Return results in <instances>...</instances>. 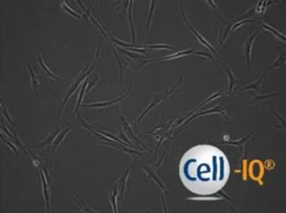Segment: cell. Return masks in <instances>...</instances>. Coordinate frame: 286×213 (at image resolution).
<instances>
[{"mask_svg":"<svg viewBox=\"0 0 286 213\" xmlns=\"http://www.w3.org/2000/svg\"><path fill=\"white\" fill-rule=\"evenodd\" d=\"M265 74H266V73H264V74L262 75V77H260L259 79H257L256 82H255V83L248 84V85H247L246 87L244 88V89H241V92L249 91V89H254V91H256V92H259V91H260V88H262V84H263V80H264Z\"/></svg>","mask_w":286,"mask_h":213,"instance_id":"cell-7","label":"cell"},{"mask_svg":"<svg viewBox=\"0 0 286 213\" xmlns=\"http://www.w3.org/2000/svg\"><path fill=\"white\" fill-rule=\"evenodd\" d=\"M260 24H262V26H263V28H264V29H266V30H269V31L272 32V34H274V35H275V37H279L282 40H283V41H284V40H285V36H284L283 34H282V32H279V31H278V30L274 29L273 27H272V26H269V25H267V24H265L264 21H260Z\"/></svg>","mask_w":286,"mask_h":213,"instance_id":"cell-15","label":"cell"},{"mask_svg":"<svg viewBox=\"0 0 286 213\" xmlns=\"http://www.w3.org/2000/svg\"><path fill=\"white\" fill-rule=\"evenodd\" d=\"M227 73H228V76H229V93H231L234 89V86H235V83H236V80H235L236 77L229 68H227Z\"/></svg>","mask_w":286,"mask_h":213,"instance_id":"cell-19","label":"cell"},{"mask_svg":"<svg viewBox=\"0 0 286 213\" xmlns=\"http://www.w3.org/2000/svg\"><path fill=\"white\" fill-rule=\"evenodd\" d=\"M40 178H41V184H43V189H44V197H45L46 201V206H47V212L49 211V192H48V184L46 181V176L44 174L43 171H40Z\"/></svg>","mask_w":286,"mask_h":213,"instance_id":"cell-6","label":"cell"},{"mask_svg":"<svg viewBox=\"0 0 286 213\" xmlns=\"http://www.w3.org/2000/svg\"><path fill=\"white\" fill-rule=\"evenodd\" d=\"M116 194H118V183H116V187L114 191L111 193V200H112V206L114 212H118V208H116Z\"/></svg>","mask_w":286,"mask_h":213,"instance_id":"cell-20","label":"cell"},{"mask_svg":"<svg viewBox=\"0 0 286 213\" xmlns=\"http://www.w3.org/2000/svg\"><path fill=\"white\" fill-rule=\"evenodd\" d=\"M181 79H182V75H181V77H180V80H179V82H178V83H177L176 85H174L173 87L171 88V91H170V92H168V93H167V94H164V95H163V96H161L160 98H155V99H154V102H153V103H151V105H150V106L148 107L147 109H145V112H143V113H142V114H141V116H140V117H139V120H138V122H140V121H141L142 118L144 117V116H145V114H147L148 112H150V111H151V109H152L153 107L155 106V105H158L159 103H160V102H162V101H164V99H167V98H168L169 96L171 95V94L174 92V89H176V88L178 87V85H179V84H180V82H181Z\"/></svg>","mask_w":286,"mask_h":213,"instance_id":"cell-3","label":"cell"},{"mask_svg":"<svg viewBox=\"0 0 286 213\" xmlns=\"http://www.w3.org/2000/svg\"><path fill=\"white\" fill-rule=\"evenodd\" d=\"M5 143H7V144H8V145H9V147H10V149H12L13 152H15V154H16V155H18V149H16V146H15V145H12V144H11L10 142H8V141H5Z\"/></svg>","mask_w":286,"mask_h":213,"instance_id":"cell-27","label":"cell"},{"mask_svg":"<svg viewBox=\"0 0 286 213\" xmlns=\"http://www.w3.org/2000/svg\"><path fill=\"white\" fill-rule=\"evenodd\" d=\"M188 200H195V201H197V200H201V201H205V200H207V201H211V200H220V197H218V196H210V197H205V196H202V197H188Z\"/></svg>","mask_w":286,"mask_h":213,"instance_id":"cell-26","label":"cell"},{"mask_svg":"<svg viewBox=\"0 0 286 213\" xmlns=\"http://www.w3.org/2000/svg\"><path fill=\"white\" fill-rule=\"evenodd\" d=\"M61 5H62V7H63V8H64L65 10H66L68 13H70L72 16H74L75 18H77V19H80V15H78V13H76V12H75L74 10H72V9H70V7H68V6L66 5V3H63V2H62V3H61Z\"/></svg>","mask_w":286,"mask_h":213,"instance_id":"cell-25","label":"cell"},{"mask_svg":"<svg viewBox=\"0 0 286 213\" xmlns=\"http://www.w3.org/2000/svg\"><path fill=\"white\" fill-rule=\"evenodd\" d=\"M254 134V132L253 133H250V134H248V135L246 136V137H244L241 141H236V142H230V143H225V144H227V145H238V147H239V149L241 151V145H240V143H243V142H245V141H247V140L250 137L251 135Z\"/></svg>","mask_w":286,"mask_h":213,"instance_id":"cell-23","label":"cell"},{"mask_svg":"<svg viewBox=\"0 0 286 213\" xmlns=\"http://www.w3.org/2000/svg\"><path fill=\"white\" fill-rule=\"evenodd\" d=\"M0 111H1V113H2V115L6 117V120L8 121L9 123H10L11 125H13V123H12V121H11V118H10V115H9V113H8V111H7V108L5 107V105H1V107H0Z\"/></svg>","mask_w":286,"mask_h":213,"instance_id":"cell-24","label":"cell"},{"mask_svg":"<svg viewBox=\"0 0 286 213\" xmlns=\"http://www.w3.org/2000/svg\"><path fill=\"white\" fill-rule=\"evenodd\" d=\"M38 60H39V64H40V66L43 67V69L46 72V74H47V75H49V76H51V78H54V79H57V80H63L62 78L57 77L56 75L54 74V73L51 72V69H49L48 67L46 66V65H45V63H44V61H43V59H41V56H40V54H38Z\"/></svg>","mask_w":286,"mask_h":213,"instance_id":"cell-14","label":"cell"},{"mask_svg":"<svg viewBox=\"0 0 286 213\" xmlns=\"http://www.w3.org/2000/svg\"><path fill=\"white\" fill-rule=\"evenodd\" d=\"M276 95H277V93H272V94H269V95H259V96H257V97H255L254 99L247 102L246 105H254V104H257V103H259V102H262V101L267 102L268 99H270L272 97H274V96H276Z\"/></svg>","mask_w":286,"mask_h":213,"instance_id":"cell-8","label":"cell"},{"mask_svg":"<svg viewBox=\"0 0 286 213\" xmlns=\"http://www.w3.org/2000/svg\"><path fill=\"white\" fill-rule=\"evenodd\" d=\"M131 89H132V83L130 82V86H128V92H126L125 94H123V95L121 96V97H119V98H115V99H113V101H110V102H103V103H92V104L85 105V107H103V106H110V105L114 104V103H118V102H120L121 99H123L124 97H126V96H128V94H130Z\"/></svg>","mask_w":286,"mask_h":213,"instance_id":"cell-4","label":"cell"},{"mask_svg":"<svg viewBox=\"0 0 286 213\" xmlns=\"http://www.w3.org/2000/svg\"><path fill=\"white\" fill-rule=\"evenodd\" d=\"M61 132V130H57L55 133H51L48 135V137L45 140V141H43L40 144H37V145H32V147H40V146H46V145H48V144H51V143H53V141L55 140V137L57 136V134Z\"/></svg>","mask_w":286,"mask_h":213,"instance_id":"cell-13","label":"cell"},{"mask_svg":"<svg viewBox=\"0 0 286 213\" xmlns=\"http://www.w3.org/2000/svg\"><path fill=\"white\" fill-rule=\"evenodd\" d=\"M130 170H131V166L126 170V172L124 173V175L122 176L120 181H118V184L120 185V190H121V194H120V201L123 200V194H124V189H125V183H126V178H128V173H130Z\"/></svg>","mask_w":286,"mask_h":213,"instance_id":"cell-10","label":"cell"},{"mask_svg":"<svg viewBox=\"0 0 286 213\" xmlns=\"http://www.w3.org/2000/svg\"><path fill=\"white\" fill-rule=\"evenodd\" d=\"M120 116H121V115H120ZM121 120L123 121V123H124V128H125V130H126V132H128V134H131V136H132V137H133V139L135 140V141H137L138 143H139L140 145H141V146H143V147H144V149H147V147H145L144 145H143V143H142V142L140 141V140L137 137V135H135V133H134L133 130H132V128L130 127V124H128V123L126 122L125 120H124V117H123V116H121Z\"/></svg>","mask_w":286,"mask_h":213,"instance_id":"cell-11","label":"cell"},{"mask_svg":"<svg viewBox=\"0 0 286 213\" xmlns=\"http://www.w3.org/2000/svg\"><path fill=\"white\" fill-rule=\"evenodd\" d=\"M144 170H145V171H147V173H148V174H149V175H150V176H151V178H153V180H154V181H155V182H157V183H158V184H159V185H160V187H162V190H164V191H166V192H167V193H169V194H170V192H169V191H168V190H167V189H166V187H164V185H163V184H162V183H161V182H160V181H159V178H157V176H155V175H154V174H153V173H151V172H150V170H149V168H147V166H144Z\"/></svg>","mask_w":286,"mask_h":213,"instance_id":"cell-22","label":"cell"},{"mask_svg":"<svg viewBox=\"0 0 286 213\" xmlns=\"http://www.w3.org/2000/svg\"><path fill=\"white\" fill-rule=\"evenodd\" d=\"M274 2H276V0H273V1H267V6L272 5V3H274Z\"/></svg>","mask_w":286,"mask_h":213,"instance_id":"cell-30","label":"cell"},{"mask_svg":"<svg viewBox=\"0 0 286 213\" xmlns=\"http://www.w3.org/2000/svg\"><path fill=\"white\" fill-rule=\"evenodd\" d=\"M284 63H285V55H284V54H282L281 56L278 57V58L275 60L274 65H272V66L269 67V69H273V68H275V67H281V66H283Z\"/></svg>","mask_w":286,"mask_h":213,"instance_id":"cell-21","label":"cell"},{"mask_svg":"<svg viewBox=\"0 0 286 213\" xmlns=\"http://www.w3.org/2000/svg\"><path fill=\"white\" fill-rule=\"evenodd\" d=\"M0 140H1V141H2V142H5V141H6V140H5V137H3V135H2V134H1V133H0Z\"/></svg>","mask_w":286,"mask_h":213,"instance_id":"cell-29","label":"cell"},{"mask_svg":"<svg viewBox=\"0 0 286 213\" xmlns=\"http://www.w3.org/2000/svg\"><path fill=\"white\" fill-rule=\"evenodd\" d=\"M70 130V126H68V127L65 128V130H63V132H59V133L57 134V136L55 137L56 140H55V141H53V143H54V144H53V149H55L57 146H58L59 144H61V142H62L63 140H64V137L67 135V133H68Z\"/></svg>","mask_w":286,"mask_h":213,"instance_id":"cell-9","label":"cell"},{"mask_svg":"<svg viewBox=\"0 0 286 213\" xmlns=\"http://www.w3.org/2000/svg\"><path fill=\"white\" fill-rule=\"evenodd\" d=\"M160 2V0H151V5H150V11H149V17H148V22H147V31L150 30V24H151V20H152V16H153V11L155 9V6Z\"/></svg>","mask_w":286,"mask_h":213,"instance_id":"cell-12","label":"cell"},{"mask_svg":"<svg viewBox=\"0 0 286 213\" xmlns=\"http://www.w3.org/2000/svg\"><path fill=\"white\" fill-rule=\"evenodd\" d=\"M207 1H208V3H209V5H210V6H211L212 8H215V9H216V10H218V11H219V9H218V7H217V5H216V3H215V1H214V0H207Z\"/></svg>","mask_w":286,"mask_h":213,"instance_id":"cell-28","label":"cell"},{"mask_svg":"<svg viewBox=\"0 0 286 213\" xmlns=\"http://www.w3.org/2000/svg\"><path fill=\"white\" fill-rule=\"evenodd\" d=\"M27 67H28V70H29V73H30V76H32V89H34V92H36L37 91V88H38V78L36 77V75H35V73L32 72V66H30V64H29V61H27Z\"/></svg>","mask_w":286,"mask_h":213,"instance_id":"cell-16","label":"cell"},{"mask_svg":"<svg viewBox=\"0 0 286 213\" xmlns=\"http://www.w3.org/2000/svg\"><path fill=\"white\" fill-rule=\"evenodd\" d=\"M92 69V68H91ZM91 69H90V72H91ZM90 72H88V66L86 67L85 69L83 70V72L80 73V76H78L76 79H75V82H74V84H73L72 86H70V91H68V93H67V95H66V98H65V101H64V103H63V107L62 108H64V106H65V104L67 103V101H68V98L70 97V95H72L73 93H74L75 91H76V88L80 86V82L83 79H85L86 77H87V75L90 74ZM62 108H61V111H62ZM59 114H61V112H59Z\"/></svg>","mask_w":286,"mask_h":213,"instance_id":"cell-1","label":"cell"},{"mask_svg":"<svg viewBox=\"0 0 286 213\" xmlns=\"http://www.w3.org/2000/svg\"><path fill=\"white\" fill-rule=\"evenodd\" d=\"M259 34V30H256V31L250 36V37L247 39L246 44H245V51H246V65H247V69L249 68V63H250V51H251V46H253V41L256 38V36Z\"/></svg>","mask_w":286,"mask_h":213,"instance_id":"cell-5","label":"cell"},{"mask_svg":"<svg viewBox=\"0 0 286 213\" xmlns=\"http://www.w3.org/2000/svg\"><path fill=\"white\" fill-rule=\"evenodd\" d=\"M87 83H88V79H86V78H85V80H84V85H83V87H82V91H80V96H78L77 104H76V108H75V112H74V114H73V116H75V115H76V113L78 112V109H80V102H82L83 95H84V93H85V88H86V86H87Z\"/></svg>","mask_w":286,"mask_h":213,"instance_id":"cell-17","label":"cell"},{"mask_svg":"<svg viewBox=\"0 0 286 213\" xmlns=\"http://www.w3.org/2000/svg\"><path fill=\"white\" fill-rule=\"evenodd\" d=\"M75 194H76V196L78 197V200H80V203L82 204V208H80V212H95V211H94L93 209H91L87 204H86L85 202H84L83 199L80 197V195L78 194L77 192H75Z\"/></svg>","mask_w":286,"mask_h":213,"instance_id":"cell-18","label":"cell"},{"mask_svg":"<svg viewBox=\"0 0 286 213\" xmlns=\"http://www.w3.org/2000/svg\"><path fill=\"white\" fill-rule=\"evenodd\" d=\"M181 15H182V18H183V20H185V22L188 25V27H189L190 29L192 30V32L195 34L196 36H197V38H198V39L200 40L201 43L203 44V46H206L207 48H209V49H210V50L212 51V54L217 55V54H216V49H215V48H212L211 45H210V44H209L208 41H207V40L205 39V38H203L202 36L200 35V34H199V32H197V30H195V28H193V27L191 26V24H190V22L188 21V19L186 18V15H185V7H183V2H181ZM217 56H218V55H217Z\"/></svg>","mask_w":286,"mask_h":213,"instance_id":"cell-2","label":"cell"},{"mask_svg":"<svg viewBox=\"0 0 286 213\" xmlns=\"http://www.w3.org/2000/svg\"><path fill=\"white\" fill-rule=\"evenodd\" d=\"M64 1H65V2H67V3H68V1H67V0H64Z\"/></svg>","mask_w":286,"mask_h":213,"instance_id":"cell-31","label":"cell"}]
</instances>
